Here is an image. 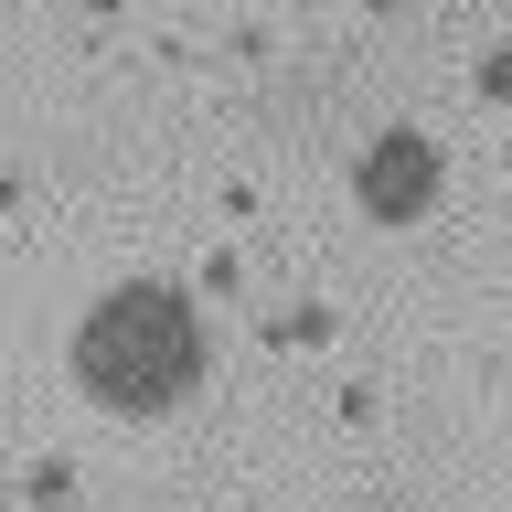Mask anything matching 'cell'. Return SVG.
<instances>
[{
	"label": "cell",
	"instance_id": "obj_1",
	"mask_svg": "<svg viewBox=\"0 0 512 512\" xmlns=\"http://www.w3.org/2000/svg\"><path fill=\"white\" fill-rule=\"evenodd\" d=\"M75 384H86V406L107 416H171L203 395V310H192V288L171 278H118L107 299H96L86 320H75Z\"/></svg>",
	"mask_w": 512,
	"mask_h": 512
},
{
	"label": "cell",
	"instance_id": "obj_3",
	"mask_svg": "<svg viewBox=\"0 0 512 512\" xmlns=\"http://www.w3.org/2000/svg\"><path fill=\"white\" fill-rule=\"evenodd\" d=\"M107 11H118V0H107Z\"/></svg>",
	"mask_w": 512,
	"mask_h": 512
},
{
	"label": "cell",
	"instance_id": "obj_2",
	"mask_svg": "<svg viewBox=\"0 0 512 512\" xmlns=\"http://www.w3.org/2000/svg\"><path fill=\"white\" fill-rule=\"evenodd\" d=\"M448 192V150L427 139V128H374L363 139V160H352V203L374 224H427Z\"/></svg>",
	"mask_w": 512,
	"mask_h": 512
}]
</instances>
